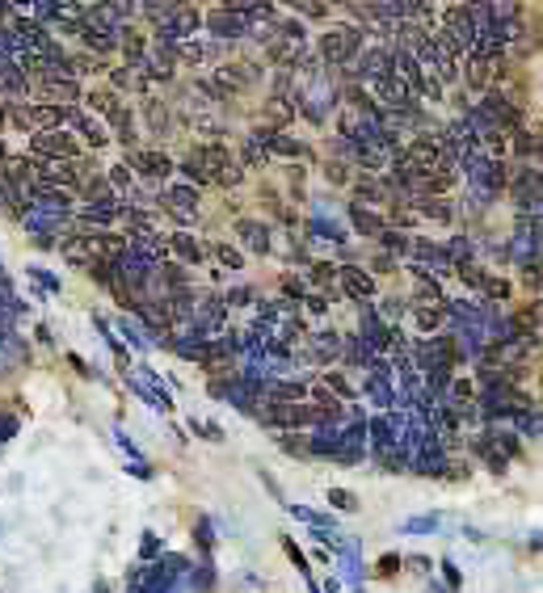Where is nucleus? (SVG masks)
<instances>
[{
  "mask_svg": "<svg viewBox=\"0 0 543 593\" xmlns=\"http://www.w3.org/2000/svg\"><path fill=\"white\" fill-rule=\"evenodd\" d=\"M181 173H186L194 190L207 186V181H219V186H240V181H245V165H240L224 143H194L186 160H181Z\"/></svg>",
  "mask_w": 543,
  "mask_h": 593,
  "instance_id": "obj_1",
  "label": "nucleus"
},
{
  "mask_svg": "<svg viewBox=\"0 0 543 593\" xmlns=\"http://www.w3.org/2000/svg\"><path fill=\"white\" fill-rule=\"evenodd\" d=\"M358 51H362V30L350 26V22L329 26L325 34H320V43H316L320 64H329V68H346V64H354Z\"/></svg>",
  "mask_w": 543,
  "mask_h": 593,
  "instance_id": "obj_2",
  "label": "nucleus"
},
{
  "mask_svg": "<svg viewBox=\"0 0 543 593\" xmlns=\"http://www.w3.org/2000/svg\"><path fill=\"white\" fill-rule=\"evenodd\" d=\"M464 173H468V186H472V194L480 202H489V198H497L501 190H506V165L489 152H476L472 160H464Z\"/></svg>",
  "mask_w": 543,
  "mask_h": 593,
  "instance_id": "obj_3",
  "label": "nucleus"
},
{
  "mask_svg": "<svg viewBox=\"0 0 543 593\" xmlns=\"http://www.w3.org/2000/svg\"><path fill=\"white\" fill-rule=\"evenodd\" d=\"M30 152H34V160H59V165H76V160H80V143L64 127H59V131H38L30 139Z\"/></svg>",
  "mask_w": 543,
  "mask_h": 593,
  "instance_id": "obj_4",
  "label": "nucleus"
},
{
  "mask_svg": "<svg viewBox=\"0 0 543 593\" xmlns=\"http://www.w3.org/2000/svg\"><path fill=\"white\" fill-rule=\"evenodd\" d=\"M506 181H510V194L518 202V215H539V173L531 165H522Z\"/></svg>",
  "mask_w": 543,
  "mask_h": 593,
  "instance_id": "obj_5",
  "label": "nucleus"
},
{
  "mask_svg": "<svg viewBox=\"0 0 543 593\" xmlns=\"http://www.w3.org/2000/svg\"><path fill=\"white\" fill-rule=\"evenodd\" d=\"M127 169H131V173H144V177H152V181H165V177L173 173V160L160 152V148H135V152L127 156Z\"/></svg>",
  "mask_w": 543,
  "mask_h": 593,
  "instance_id": "obj_6",
  "label": "nucleus"
},
{
  "mask_svg": "<svg viewBox=\"0 0 543 593\" xmlns=\"http://www.w3.org/2000/svg\"><path fill=\"white\" fill-rule=\"evenodd\" d=\"M350 76L354 80H371V85H375V80H384V76H392V47H367Z\"/></svg>",
  "mask_w": 543,
  "mask_h": 593,
  "instance_id": "obj_7",
  "label": "nucleus"
},
{
  "mask_svg": "<svg viewBox=\"0 0 543 593\" xmlns=\"http://www.w3.org/2000/svg\"><path fill=\"white\" fill-rule=\"evenodd\" d=\"M257 85V68L253 64H219L215 68V89L219 93H245V89H253Z\"/></svg>",
  "mask_w": 543,
  "mask_h": 593,
  "instance_id": "obj_8",
  "label": "nucleus"
},
{
  "mask_svg": "<svg viewBox=\"0 0 543 593\" xmlns=\"http://www.w3.org/2000/svg\"><path fill=\"white\" fill-rule=\"evenodd\" d=\"M354 194H358V207H388L392 202V186H388V177H375V173H362L354 181Z\"/></svg>",
  "mask_w": 543,
  "mask_h": 593,
  "instance_id": "obj_9",
  "label": "nucleus"
},
{
  "mask_svg": "<svg viewBox=\"0 0 543 593\" xmlns=\"http://www.w3.org/2000/svg\"><path fill=\"white\" fill-rule=\"evenodd\" d=\"M375 97L384 101V106H392V114H409V110H417V97L400 85L396 76H384V80H375Z\"/></svg>",
  "mask_w": 543,
  "mask_h": 593,
  "instance_id": "obj_10",
  "label": "nucleus"
},
{
  "mask_svg": "<svg viewBox=\"0 0 543 593\" xmlns=\"http://www.w3.org/2000/svg\"><path fill=\"white\" fill-rule=\"evenodd\" d=\"M207 30L215 34V43H236V38H245V34H249V26L240 22V17H236L232 9H215V13H207Z\"/></svg>",
  "mask_w": 543,
  "mask_h": 593,
  "instance_id": "obj_11",
  "label": "nucleus"
},
{
  "mask_svg": "<svg viewBox=\"0 0 543 593\" xmlns=\"http://www.w3.org/2000/svg\"><path fill=\"white\" fill-rule=\"evenodd\" d=\"M38 97H43V106H72L80 97V85L64 76H47V80H38Z\"/></svg>",
  "mask_w": 543,
  "mask_h": 593,
  "instance_id": "obj_12",
  "label": "nucleus"
},
{
  "mask_svg": "<svg viewBox=\"0 0 543 593\" xmlns=\"http://www.w3.org/2000/svg\"><path fill=\"white\" fill-rule=\"evenodd\" d=\"M337 282H341V291H346L350 299H371L375 295V278L362 270V265H346V270H337Z\"/></svg>",
  "mask_w": 543,
  "mask_h": 593,
  "instance_id": "obj_13",
  "label": "nucleus"
},
{
  "mask_svg": "<svg viewBox=\"0 0 543 593\" xmlns=\"http://www.w3.org/2000/svg\"><path fill=\"white\" fill-rule=\"evenodd\" d=\"M236 240L249 253H270V228L261 219H236Z\"/></svg>",
  "mask_w": 543,
  "mask_h": 593,
  "instance_id": "obj_14",
  "label": "nucleus"
},
{
  "mask_svg": "<svg viewBox=\"0 0 543 593\" xmlns=\"http://www.w3.org/2000/svg\"><path fill=\"white\" fill-rule=\"evenodd\" d=\"M165 202H173V215L186 223V219L198 211V190H194V186H169V190H165Z\"/></svg>",
  "mask_w": 543,
  "mask_h": 593,
  "instance_id": "obj_15",
  "label": "nucleus"
},
{
  "mask_svg": "<svg viewBox=\"0 0 543 593\" xmlns=\"http://www.w3.org/2000/svg\"><path fill=\"white\" fill-rule=\"evenodd\" d=\"M72 127H76V135H85V143H93V148H102V143H110V135H106V127L97 122L93 114H80V110H72Z\"/></svg>",
  "mask_w": 543,
  "mask_h": 593,
  "instance_id": "obj_16",
  "label": "nucleus"
},
{
  "mask_svg": "<svg viewBox=\"0 0 543 593\" xmlns=\"http://www.w3.org/2000/svg\"><path fill=\"white\" fill-rule=\"evenodd\" d=\"M59 249H64V261H72V265H89L97 257L89 236H64V240H59Z\"/></svg>",
  "mask_w": 543,
  "mask_h": 593,
  "instance_id": "obj_17",
  "label": "nucleus"
},
{
  "mask_svg": "<svg viewBox=\"0 0 543 593\" xmlns=\"http://www.w3.org/2000/svg\"><path fill=\"white\" fill-rule=\"evenodd\" d=\"M350 223H354V232H362V236H384V228H388V223L384 219H379L375 211H367V207H358V202H354V207H350Z\"/></svg>",
  "mask_w": 543,
  "mask_h": 593,
  "instance_id": "obj_18",
  "label": "nucleus"
},
{
  "mask_svg": "<svg viewBox=\"0 0 543 593\" xmlns=\"http://www.w3.org/2000/svg\"><path fill=\"white\" fill-rule=\"evenodd\" d=\"M169 249H173L181 261H186V265H198V261H203V244H198L190 232H177V236H169Z\"/></svg>",
  "mask_w": 543,
  "mask_h": 593,
  "instance_id": "obj_19",
  "label": "nucleus"
},
{
  "mask_svg": "<svg viewBox=\"0 0 543 593\" xmlns=\"http://www.w3.org/2000/svg\"><path fill=\"white\" fill-rule=\"evenodd\" d=\"M308 354L316 358V362H329V358H337L341 354V337L329 329V333H316L312 341H308Z\"/></svg>",
  "mask_w": 543,
  "mask_h": 593,
  "instance_id": "obj_20",
  "label": "nucleus"
},
{
  "mask_svg": "<svg viewBox=\"0 0 543 593\" xmlns=\"http://www.w3.org/2000/svg\"><path fill=\"white\" fill-rule=\"evenodd\" d=\"M22 89H26V76L17 72V64H13L9 55H0V93L13 97V93H22Z\"/></svg>",
  "mask_w": 543,
  "mask_h": 593,
  "instance_id": "obj_21",
  "label": "nucleus"
},
{
  "mask_svg": "<svg viewBox=\"0 0 543 593\" xmlns=\"http://www.w3.org/2000/svg\"><path fill=\"white\" fill-rule=\"evenodd\" d=\"M110 85L114 89H127V93H139V89H148V80L139 76V68L123 64V68H110Z\"/></svg>",
  "mask_w": 543,
  "mask_h": 593,
  "instance_id": "obj_22",
  "label": "nucleus"
},
{
  "mask_svg": "<svg viewBox=\"0 0 543 593\" xmlns=\"http://www.w3.org/2000/svg\"><path fill=\"white\" fill-rule=\"evenodd\" d=\"M215 55V47L211 43H194V38H186V43H181L177 51H173V59H186V64H207V59Z\"/></svg>",
  "mask_w": 543,
  "mask_h": 593,
  "instance_id": "obj_23",
  "label": "nucleus"
},
{
  "mask_svg": "<svg viewBox=\"0 0 543 593\" xmlns=\"http://www.w3.org/2000/svg\"><path fill=\"white\" fill-rule=\"evenodd\" d=\"M131 387H135V392H139V396H144L148 404H156V408H173L169 392H160V387H156V383H148V379H144V371H139V375H131Z\"/></svg>",
  "mask_w": 543,
  "mask_h": 593,
  "instance_id": "obj_24",
  "label": "nucleus"
},
{
  "mask_svg": "<svg viewBox=\"0 0 543 593\" xmlns=\"http://www.w3.org/2000/svg\"><path fill=\"white\" fill-rule=\"evenodd\" d=\"M417 215H426V219H434V223H451V219H455V211H451L447 198H421V202H417Z\"/></svg>",
  "mask_w": 543,
  "mask_h": 593,
  "instance_id": "obj_25",
  "label": "nucleus"
},
{
  "mask_svg": "<svg viewBox=\"0 0 543 593\" xmlns=\"http://www.w3.org/2000/svg\"><path fill=\"white\" fill-rule=\"evenodd\" d=\"M270 152H278V156H295V160H304V156H308V143H299V139H291L287 131H274V139H270Z\"/></svg>",
  "mask_w": 543,
  "mask_h": 593,
  "instance_id": "obj_26",
  "label": "nucleus"
},
{
  "mask_svg": "<svg viewBox=\"0 0 543 593\" xmlns=\"http://www.w3.org/2000/svg\"><path fill=\"white\" fill-rule=\"evenodd\" d=\"M379 244H384L388 253L409 257V244H413V236H409V232H396V228H384V236H379Z\"/></svg>",
  "mask_w": 543,
  "mask_h": 593,
  "instance_id": "obj_27",
  "label": "nucleus"
},
{
  "mask_svg": "<svg viewBox=\"0 0 543 593\" xmlns=\"http://www.w3.org/2000/svg\"><path fill=\"white\" fill-rule=\"evenodd\" d=\"M215 257H219V265H228V270H240V265H245V253H240L232 240H219L215 244Z\"/></svg>",
  "mask_w": 543,
  "mask_h": 593,
  "instance_id": "obj_28",
  "label": "nucleus"
},
{
  "mask_svg": "<svg viewBox=\"0 0 543 593\" xmlns=\"http://www.w3.org/2000/svg\"><path fill=\"white\" fill-rule=\"evenodd\" d=\"M325 392H329L333 400H354V387L346 383V375H337V371L325 375Z\"/></svg>",
  "mask_w": 543,
  "mask_h": 593,
  "instance_id": "obj_29",
  "label": "nucleus"
},
{
  "mask_svg": "<svg viewBox=\"0 0 543 593\" xmlns=\"http://www.w3.org/2000/svg\"><path fill=\"white\" fill-rule=\"evenodd\" d=\"M489 72H493V68L485 64V59H472V55H468V85H472V89H489Z\"/></svg>",
  "mask_w": 543,
  "mask_h": 593,
  "instance_id": "obj_30",
  "label": "nucleus"
},
{
  "mask_svg": "<svg viewBox=\"0 0 543 593\" xmlns=\"http://www.w3.org/2000/svg\"><path fill=\"white\" fill-rule=\"evenodd\" d=\"M329 505L341 509V514H354V509H358V497L350 493V488H329Z\"/></svg>",
  "mask_w": 543,
  "mask_h": 593,
  "instance_id": "obj_31",
  "label": "nucleus"
},
{
  "mask_svg": "<svg viewBox=\"0 0 543 593\" xmlns=\"http://www.w3.org/2000/svg\"><path fill=\"white\" fill-rule=\"evenodd\" d=\"M85 101H89V106H93L97 114H110V110L118 106V97H114V93H106V89H97V93L89 89V93H85Z\"/></svg>",
  "mask_w": 543,
  "mask_h": 593,
  "instance_id": "obj_32",
  "label": "nucleus"
},
{
  "mask_svg": "<svg viewBox=\"0 0 543 593\" xmlns=\"http://www.w3.org/2000/svg\"><path fill=\"white\" fill-rule=\"evenodd\" d=\"M413 316H417V324H421V329H438V324H442V316H447V308H413Z\"/></svg>",
  "mask_w": 543,
  "mask_h": 593,
  "instance_id": "obj_33",
  "label": "nucleus"
},
{
  "mask_svg": "<svg viewBox=\"0 0 543 593\" xmlns=\"http://www.w3.org/2000/svg\"><path fill=\"white\" fill-rule=\"evenodd\" d=\"M144 118H148V127H152L156 135L169 127V114H165V106H156V101H148V106H144Z\"/></svg>",
  "mask_w": 543,
  "mask_h": 593,
  "instance_id": "obj_34",
  "label": "nucleus"
},
{
  "mask_svg": "<svg viewBox=\"0 0 543 593\" xmlns=\"http://www.w3.org/2000/svg\"><path fill=\"white\" fill-rule=\"evenodd\" d=\"M278 446H283L287 455H308V438L304 434H278Z\"/></svg>",
  "mask_w": 543,
  "mask_h": 593,
  "instance_id": "obj_35",
  "label": "nucleus"
},
{
  "mask_svg": "<svg viewBox=\"0 0 543 593\" xmlns=\"http://www.w3.org/2000/svg\"><path fill=\"white\" fill-rule=\"evenodd\" d=\"M118 333H123L131 345H139V350H148V345H152V341H148V333H144V329H135L131 320H123V324H118Z\"/></svg>",
  "mask_w": 543,
  "mask_h": 593,
  "instance_id": "obj_36",
  "label": "nucleus"
},
{
  "mask_svg": "<svg viewBox=\"0 0 543 593\" xmlns=\"http://www.w3.org/2000/svg\"><path fill=\"white\" fill-rule=\"evenodd\" d=\"M106 181H110V190H114V186H118V190H131V181H135V177H131V169H127V165H114Z\"/></svg>",
  "mask_w": 543,
  "mask_h": 593,
  "instance_id": "obj_37",
  "label": "nucleus"
},
{
  "mask_svg": "<svg viewBox=\"0 0 543 593\" xmlns=\"http://www.w3.org/2000/svg\"><path fill=\"white\" fill-rule=\"evenodd\" d=\"M333 278H337V265H325V261L312 265V282H316V286H329Z\"/></svg>",
  "mask_w": 543,
  "mask_h": 593,
  "instance_id": "obj_38",
  "label": "nucleus"
},
{
  "mask_svg": "<svg viewBox=\"0 0 543 593\" xmlns=\"http://www.w3.org/2000/svg\"><path fill=\"white\" fill-rule=\"evenodd\" d=\"M480 291H485L489 299H506V295H510V286L501 282V278H485V286H480Z\"/></svg>",
  "mask_w": 543,
  "mask_h": 593,
  "instance_id": "obj_39",
  "label": "nucleus"
},
{
  "mask_svg": "<svg viewBox=\"0 0 543 593\" xmlns=\"http://www.w3.org/2000/svg\"><path fill=\"white\" fill-rule=\"evenodd\" d=\"M434 526H438V518H409L405 522L409 535H426V530H434Z\"/></svg>",
  "mask_w": 543,
  "mask_h": 593,
  "instance_id": "obj_40",
  "label": "nucleus"
},
{
  "mask_svg": "<svg viewBox=\"0 0 543 593\" xmlns=\"http://www.w3.org/2000/svg\"><path fill=\"white\" fill-rule=\"evenodd\" d=\"M198 547H203V551L215 547V535H211V522L207 518H198Z\"/></svg>",
  "mask_w": 543,
  "mask_h": 593,
  "instance_id": "obj_41",
  "label": "nucleus"
},
{
  "mask_svg": "<svg viewBox=\"0 0 543 593\" xmlns=\"http://www.w3.org/2000/svg\"><path fill=\"white\" fill-rule=\"evenodd\" d=\"M518 152H522V156H535V152H539V139L522 131V135H518Z\"/></svg>",
  "mask_w": 543,
  "mask_h": 593,
  "instance_id": "obj_42",
  "label": "nucleus"
},
{
  "mask_svg": "<svg viewBox=\"0 0 543 593\" xmlns=\"http://www.w3.org/2000/svg\"><path fill=\"white\" fill-rule=\"evenodd\" d=\"M26 274H30L34 282H43V286H47V291H59V278H51L47 270H38V265H34V270H26Z\"/></svg>",
  "mask_w": 543,
  "mask_h": 593,
  "instance_id": "obj_43",
  "label": "nucleus"
},
{
  "mask_svg": "<svg viewBox=\"0 0 543 593\" xmlns=\"http://www.w3.org/2000/svg\"><path fill=\"white\" fill-rule=\"evenodd\" d=\"M329 181H333V186H346V181H350V173H346L341 160H333V165H329Z\"/></svg>",
  "mask_w": 543,
  "mask_h": 593,
  "instance_id": "obj_44",
  "label": "nucleus"
},
{
  "mask_svg": "<svg viewBox=\"0 0 543 593\" xmlns=\"http://www.w3.org/2000/svg\"><path fill=\"white\" fill-rule=\"evenodd\" d=\"M405 312V299H384V320H400Z\"/></svg>",
  "mask_w": 543,
  "mask_h": 593,
  "instance_id": "obj_45",
  "label": "nucleus"
},
{
  "mask_svg": "<svg viewBox=\"0 0 543 593\" xmlns=\"http://www.w3.org/2000/svg\"><path fill=\"white\" fill-rule=\"evenodd\" d=\"M17 434V421L13 417H5V413H0V442H9Z\"/></svg>",
  "mask_w": 543,
  "mask_h": 593,
  "instance_id": "obj_46",
  "label": "nucleus"
},
{
  "mask_svg": "<svg viewBox=\"0 0 543 593\" xmlns=\"http://www.w3.org/2000/svg\"><path fill=\"white\" fill-rule=\"evenodd\" d=\"M156 551H160V539L152 535V530H144V560H152Z\"/></svg>",
  "mask_w": 543,
  "mask_h": 593,
  "instance_id": "obj_47",
  "label": "nucleus"
},
{
  "mask_svg": "<svg viewBox=\"0 0 543 593\" xmlns=\"http://www.w3.org/2000/svg\"><path fill=\"white\" fill-rule=\"evenodd\" d=\"M308 312L325 316V312H329V299H325V295H312V299H308Z\"/></svg>",
  "mask_w": 543,
  "mask_h": 593,
  "instance_id": "obj_48",
  "label": "nucleus"
},
{
  "mask_svg": "<svg viewBox=\"0 0 543 593\" xmlns=\"http://www.w3.org/2000/svg\"><path fill=\"white\" fill-rule=\"evenodd\" d=\"M497 442H501V451H506V455H518V438L514 434H497Z\"/></svg>",
  "mask_w": 543,
  "mask_h": 593,
  "instance_id": "obj_49",
  "label": "nucleus"
},
{
  "mask_svg": "<svg viewBox=\"0 0 543 593\" xmlns=\"http://www.w3.org/2000/svg\"><path fill=\"white\" fill-rule=\"evenodd\" d=\"M194 577H198V581H194L198 589H211V585H215V581H211V568H198V572H194Z\"/></svg>",
  "mask_w": 543,
  "mask_h": 593,
  "instance_id": "obj_50",
  "label": "nucleus"
},
{
  "mask_svg": "<svg viewBox=\"0 0 543 593\" xmlns=\"http://www.w3.org/2000/svg\"><path fill=\"white\" fill-rule=\"evenodd\" d=\"M396 568H400V560H396V556H384V560H379V572H384V577H392Z\"/></svg>",
  "mask_w": 543,
  "mask_h": 593,
  "instance_id": "obj_51",
  "label": "nucleus"
},
{
  "mask_svg": "<svg viewBox=\"0 0 543 593\" xmlns=\"http://www.w3.org/2000/svg\"><path fill=\"white\" fill-rule=\"evenodd\" d=\"M299 13H304V17H325V9H320V5H299Z\"/></svg>",
  "mask_w": 543,
  "mask_h": 593,
  "instance_id": "obj_52",
  "label": "nucleus"
},
{
  "mask_svg": "<svg viewBox=\"0 0 543 593\" xmlns=\"http://www.w3.org/2000/svg\"><path fill=\"white\" fill-rule=\"evenodd\" d=\"M283 286H287V295H304V282H295V278H287Z\"/></svg>",
  "mask_w": 543,
  "mask_h": 593,
  "instance_id": "obj_53",
  "label": "nucleus"
},
{
  "mask_svg": "<svg viewBox=\"0 0 543 593\" xmlns=\"http://www.w3.org/2000/svg\"><path fill=\"white\" fill-rule=\"evenodd\" d=\"M409 568H417V572H426V568H430V560H426V556H413V560H409Z\"/></svg>",
  "mask_w": 543,
  "mask_h": 593,
  "instance_id": "obj_54",
  "label": "nucleus"
},
{
  "mask_svg": "<svg viewBox=\"0 0 543 593\" xmlns=\"http://www.w3.org/2000/svg\"><path fill=\"white\" fill-rule=\"evenodd\" d=\"M0 122H5V106H0Z\"/></svg>",
  "mask_w": 543,
  "mask_h": 593,
  "instance_id": "obj_55",
  "label": "nucleus"
},
{
  "mask_svg": "<svg viewBox=\"0 0 543 593\" xmlns=\"http://www.w3.org/2000/svg\"><path fill=\"white\" fill-rule=\"evenodd\" d=\"M430 593H438V589H430Z\"/></svg>",
  "mask_w": 543,
  "mask_h": 593,
  "instance_id": "obj_56",
  "label": "nucleus"
}]
</instances>
